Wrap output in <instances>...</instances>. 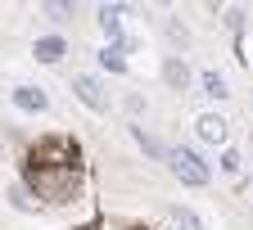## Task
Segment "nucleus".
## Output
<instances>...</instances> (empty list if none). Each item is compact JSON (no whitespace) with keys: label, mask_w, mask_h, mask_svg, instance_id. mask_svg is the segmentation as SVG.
Segmentation results:
<instances>
[{"label":"nucleus","mask_w":253,"mask_h":230,"mask_svg":"<svg viewBox=\"0 0 253 230\" xmlns=\"http://www.w3.org/2000/svg\"><path fill=\"white\" fill-rule=\"evenodd\" d=\"M199 86H204L208 100H226V81H221V73H204V77H199Z\"/></svg>","instance_id":"12"},{"label":"nucleus","mask_w":253,"mask_h":230,"mask_svg":"<svg viewBox=\"0 0 253 230\" xmlns=\"http://www.w3.org/2000/svg\"><path fill=\"white\" fill-rule=\"evenodd\" d=\"M240 167H244V158H240L235 149H226V153H221V172H226V176H235Z\"/></svg>","instance_id":"14"},{"label":"nucleus","mask_w":253,"mask_h":230,"mask_svg":"<svg viewBox=\"0 0 253 230\" xmlns=\"http://www.w3.org/2000/svg\"><path fill=\"white\" fill-rule=\"evenodd\" d=\"M168 162H172V176H176L181 185H208V162H204L195 149H172Z\"/></svg>","instance_id":"3"},{"label":"nucleus","mask_w":253,"mask_h":230,"mask_svg":"<svg viewBox=\"0 0 253 230\" xmlns=\"http://www.w3.org/2000/svg\"><path fill=\"white\" fill-rule=\"evenodd\" d=\"M27 181L41 199H68L73 185H77V167H27Z\"/></svg>","instance_id":"1"},{"label":"nucleus","mask_w":253,"mask_h":230,"mask_svg":"<svg viewBox=\"0 0 253 230\" xmlns=\"http://www.w3.org/2000/svg\"><path fill=\"white\" fill-rule=\"evenodd\" d=\"M131 136H136V145H140L145 153H154V158H163V145H158V140L149 136V131H145V126H131Z\"/></svg>","instance_id":"13"},{"label":"nucleus","mask_w":253,"mask_h":230,"mask_svg":"<svg viewBox=\"0 0 253 230\" xmlns=\"http://www.w3.org/2000/svg\"><path fill=\"white\" fill-rule=\"evenodd\" d=\"M195 126H199V140H208V145H226V131H231V122L221 117V113H204Z\"/></svg>","instance_id":"5"},{"label":"nucleus","mask_w":253,"mask_h":230,"mask_svg":"<svg viewBox=\"0 0 253 230\" xmlns=\"http://www.w3.org/2000/svg\"><path fill=\"white\" fill-rule=\"evenodd\" d=\"M14 104H18L23 113H45V109H50L45 90H37V86H18V90H14Z\"/></svg>","instance_id":"6"},{"label":"nucleus","mask_w":253,"mask_h":230,"mask_svg":"<svg viewBox=\"0 0 253 230\" xmlns=\"http://www.w3.org/2000/svg\"><path fill=\"white\" fill-rule=\"evenodd\" d=\"M63 50H68V45H63V37H41L32 54H37L41 63H59V59H63Z\"/></svg>","instance_id":"9"},{"label":"nucleus","mask_w":253,"mask_h":230,"mask_svg":"<svg viewBox=\"0 0 253 230\" xmlns=\"http://www.w3.org/2000/svg\"><path fill=\"white\" fill-rule=\"evenodd\" d=\"M100 27L113 45H122V9L118 5H100Z\"/></svg>","instance_id":"7"},{"label":"nucleus","mask_w":253,"mask_h":230,"mask_svg":"<svg viewBox=\"0 0 253 230\" xmlns=\"http://www.w3.org/2000/svg\"><path fill=\"white\" fill-rule=\"evenodd\" d=\"M27 167H77V145L68 136H54V140H41L32 149V162Z\"/></svg>","instance_id":"2"},{"label":"nucleus","mask_w":253,"mask_h":230,"mask_svg":"<svg viewBox=\"0 0 253 230\" xmlns=\"http://www.w3.org/2000/svg\"><path fill=\"white\" fill-rule=\"evenodd\" d=\"M163 81H168L172 90H185V81H190V68H185V59H176V54H172V59L163 63Z\"/></svg>","instance_id":"8"},{"label":"nucleus","mask_w":253,"mask_h":230,"mask_svg":"<svg viewBox=\"0 0 253 230\" xmlns=\"http://www.w3.org/2000/svg\"><path fill=\"white\" fill-rule=\"evenodd\" d=\"M100 68L126 73V45H104V50H100Z\"/></svg>","instance_id":"10"},{"label":"nucleus","mask_w":253,"mask_h":230,"mask_svg":"<svg viewBox=\"0 0 253 230\" xmlns=\"http://www.w3.org/2000/svg\"><path fill=\"white\" fill-rule=\"evenodd\" d=\"M73 90H77V100H82L86 109H95V113H104V109H109V90H104L100 77L82 73V77H73Z\"/></svg>","instance_id":"4"},{"label":"nucleus","mask_w":253,"mask_h":230,"mask_svg":"<svg viewBox=\"0 0 253 230\" xmlns=\"http://www.w3.org/2000/svg\"><path fill=\"white\" fill-rule=\"evenodd\" d=\"M172 221H176V230H204L199 212H195V208H185V203H176V208H172Z\"/></svg>","instance_id":"11"}]
</instances>
